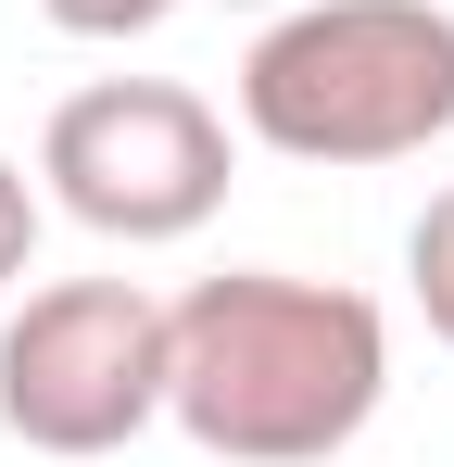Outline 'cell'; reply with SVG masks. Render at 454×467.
<instances>
[{
  "instance_id": "1",
  "label": "cell",
  "mask_w": 454,
  "mask_h": 467,
  "mask_svg": "<svg viewBox=\"0 0 454 467\" xmlns=\"http://www.w3.org/2000/svg\"><path fill=\"white\" fill-rule=\"evenodd\" d=\"M391 391V316L341 278L227 265L164 304V417L215 467H328Z\"/></svg>"
},
{
  "instance_id": "2",
  "label": "cell",
  "mask_w": 454,
  "mask_h": 467,
  "mask_svg": "<svg viewBox=\"0 0 454 467\" xmlns=\"http://www.w3.org/2000/svg\"><path fill=\"white\" fill-rule=\"evenodd\" d=\"M240 127L278 164H404L454 127L442 0H291L240 51Z\"/></svg>"
},
{
  "instance_id": "3",
  "label": "cell",
  "mask_w": 454,
  "mask_h": 467,
  "mask_svg": "<svg viewBox=\"0 0 454 467\" xmlns=\"http://www.w3.org/2000/svg\"><path fill=\"white\" fill-rule=\"evenodd\" d=\"M164 417V304L139 278H51L0 316V430L26 455H127Z\"/></svg>"
},
{
  "instance_id": "4",
  "label": "cell",
  "mask_w": 454,
  "mask_h": 467,
  "mask_svg": "<svg viewBox=\"0 0 454 467\" xmlns=\"http://www.w3.org/2000/svg\"><path fill=\"white\" fill-rule=\"evenodd\" d=\"M38 177H51V202L76 228L151 253V240H190L227 202V114L177 77H101L51 114Z\"/></svg>"
},
{
  "instance_id": "5",
  "label": "cell",
  "mask_w": 454,
  "mask_h": 467,
  "mask_svg": "<svg viewBox=\"0 0 454 467\" xmlns=\"http://www.w3.org/2000/svg\"><path fill=\"white\" fill-rule=\"evenodd\" d=\"M404 291L429 316V341H454V190H429V215L404 228Z\"/></svg>"
},
{
  "instance_id": "6",
  "label": "cell",
  "mask_w": 454,
  "mask_h": 467,
  "mask_svg": "<svg viewBox=\"0 0 454 467\" xmlns=\"http://www.w3.org/2000/svg\"><path fill=\"white\" fill-rule=\"evenodd\" d=\"M38 13H51L64 38H151L177 0H38Z\"/></svg>"
},
{
  "instance_id": "7",
  "label": "cell",
  "mask_w": 454,
  "mask_h": 467,
  "mask_svg": "<svg viewBox=\"0 0 454 467\" xmlns=\"http://www.w3.org/2000/svg\"><path fill=\"white\" fill-rule=\"evenodd\" d=\"M26 253H38V190H26V164H0V291L26 278Z\"/></svg>"
}]
</instances>
